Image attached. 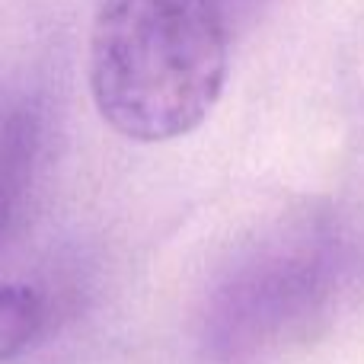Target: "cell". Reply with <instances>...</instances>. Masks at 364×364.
<instances>
[{
	"mask_svg": "<svg viewBox=\"0 0 364 364\" xmlns=\"http://www.w3.org/2000/svg\"><path fill=\"white\" fill-rule=\"evenodd\" d=\"M230 45L211 0H102L87 64L96 112L141 144L195 132L227 87Z\"/></svg>",
	"mask_w": 364,
	"mask_h": 364,
	"instance_id": "cell-1",
	"label": "cell"
},
{
	"mask_svg": "<svg viewBox=\"0 0 364 364\" xmlns=\"http://www.w3.org/2000/svg\"><path fill=\"white\" fill-rule=\"evenodd\" d=\"M346 243L329 220L301 218L265 233L214 291L201 326L211 364H250L301 339L346 284Z\"/></svg>",
	"mask_w": 364,
	"mask_h": 364,
	"instance_id": "cell-2",
	"label": "cell"
},
{
	"mask_svg": "<svg viewBox=\"0 0 364 364\" xmlns=\"http://www.w3.org/2000/svg\"><path fill=\"white\" fill-rule=\"evenodd\" d=\"M38 106L23 93H0V240L23 220L38 182L45 125Z\"/></svg>",
	"mask_w": 364,
	"mask_h": 364,
	"instance_id": "cell-3",
	"label": "cell"
},
{
	"mask_svg": "<svg viewBox=\"0 0 364 364\" xmlns=\"http://www.w3.org/2000/svg\"><path fill=\"white\" fill-rule=\"evenodd\" d=\"M45 323V301L29 284H0V364L13 361Z\"/></svg>",
	"mask_w": 364,
	"mask_h": 364,
	"instance_id": "cell-4",
	"label": "cell"
},
{
	"mask_svg": "<svg viewBox=\"0 0 364 364\" xmlns=\"http://www.w3.org/2000/svg\"><path fill=\"white\" fill-rule=\"evenodd\" d=\"M211 4L218 6V13L227 19V26H230L233 32H237L243 23L256 19V13L262 10L265 0H211Z\"/></svg>",
	"mask_w": 364,
	"mask_h": 364,
	"instance_id": "cell-5",
	"label": "cell"
}]
</instances>
